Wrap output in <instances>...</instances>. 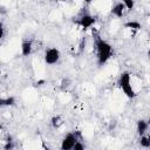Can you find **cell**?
I'll return each instance as SVG.
<instances>
[{
	"mask_svg": "<svg viewBox=\"0 0 150 150\" xmlns=\"http://www.w3.org/2000/svg\"><path fill=\"white\" fill-rule=\"evenodd\" d=\"M124 27L125 28H130V29H139L141 28V23L137 22V21H129V22L124 23Z\"/></svg>",
	"mask_w": 150,
	"mask_h": 150,
	"instance_id": "4fadbf2b",
	"label": "cell"
},
{
	"mask_svg": "<svg viewBox=\"0 0 150 150\" xmlns=\"http://www.w3.org/2000/svg\"><path fill=\"white\" fill-rule=\"evenodd\" d=\"M33 50V40H23L21 43V54L23 56H28Z\"/></svg>",
	"mask_w": 150,
	"mask_h": 150,
	"instance_id": "8992f818",
	"label": "cell"
},
{
	"mask_svg": "<svg viewBox=\"0 0 150 150\" xmlns=\"http://www.w3.org/2000/svg\"><path fill=\"white\" fill-rule=\"evenodd\" d=\"M95 38V48H96V57L98 66H103L112 55V47L111 45L103 40L100 35H94Z\"/></svg>",
	"mask_w": 150,
	"mask_h": 150,
	"instance_id": "6da1fadb",
	"label": "cell"
},
{
	"mask_svg": "<svg viewBox=\"0 0 150 150\" xmlns=\"http://www.w3.org/2000/svg\"><path fill=\"white\" fill-rule=\"evenodd\" d=\"M139 144L143 148H149L150 146V137L148 135H143L139 137Z\"/></svg>",
	"mask_w": 150,
	"mask_h": 150,
	"instance_id": "7c38bea8",
	"label": "cell"
},
{
	"mask_svg": "<svg viewBox=\"0 0 150 150\" xmlns=\"http://www.w3.org/2000/svg\"><path fill=\"white\" fill-rule=\"evenodd\" d=\"M43 150H50V149H49V148H46V146H45V148H43Z\"/></svg>",
	"mask_w": 150,
	"mask_h": 150,
	"instance_id": "ffe728a7",
	"label": "cell"
},
{
	"mask_svg": "<svg viewBox=\"0 0 150 150\" xmlns=\"http://www.w3.org/2000/svg\"><path fill=\"white\" fill-rule=\"evenodd\" d=\"M77 141H79V138H77V134L76 132L67 134L63 137L62 142H61V150H71Z\"/></svg>",
	"mask_w": 150,
	"mask_h": 150,
	"instance_id": "277c9868",
	"label": "cell"
},
{
	"mask_svg": "<svg viewBox=\"0 0 150 150\" xmlns=\"http://www.w3.org/2000/svg\"><path fill=\"white\" fill-rule=\"evenodd\" d=\"M2 129H4V127H2V124L0 123V130H2Z\"/></svg>",
	"mask_w": 150,
	"mask_h": 150,
	"instance_id": "d6986e66",
	"label": "cell"
},
{
	"mask_svg": "<svg viewBox=\"0 0 150 150\" xmlns=\"http://www.w3.org/2000/svg\"><path fill=\"white\" fill-rule=\"evenodd\" d=\"M122 4H123V6H124V8L129 9V11H131V9L134 8V6H135V1H134V0H124Z\"/></svg>",
	"mask_w": 150,
	"mask_h": 150,
	"instance_id": "5bb4252c",
	"label": "cell"
},
{
	"mask_svg": "<svg viewBox=\"0 0 150 150\" xmlns=\"http://www.w3.org/2000/svg\"><path fill=\"white\" fill-rule=\"evenodd\" d=\"M69 84H70V80H68V79H63L62 82H61V89L64 90L66 88L69 87Z\"/></svg>",
	"mask_w": 150,
	"mask_h": 150,
	"instance_id": "2e32d148",
	"label": "cell"
},
{
	"mask_svg": "<svg viewBox=\"0 0 150 150\" xmlns=\"http://www.w3.org/2000/svg\"><path fill=\"white\" fill-rule=\"evenodd\" d=\"M45 83V81L43 80H40V81H38L36 83H35V86H41V84H43Z\"/></svg>",
	"mask_w": 150,
	"mask_h": 150,
	"instance_id": "ac0fdd59",
	"label": "cell"
},
{
	"mask_svg": "<svg viewBox=\"0 0 150 150\" xmlns=\"http://www.w3.org/2000/svg\"><path fill=\"white\" fill-rule=\"evenodd\" d=\"M118 86L122 89V91L125 94L127 97H129V98L136 97V91L134 90L132 84H131V76H130V74L128 71H124V73H122L120 75Z\"/></svg>",
	"mask_w": 150,
	"mask_h": 150,
	"instance_id": "7a4b0ae2",
	"label": "cell"
},
{
	"mask_svg": "<svg viewBox=\"0 0 150 150\" xmlns=\"http://www.w3.org/2000/svg\"><path fill=\"white\" fill-rule=\"evenodd\" d=\"M13 148H14L13 138H12L11 135H8L6 141H5V144H4V150H13Z\"/></svg>",
	"mask_w": 150,
	"mask_h": 150,
	"instance_id": "8fae6325",
	"label": "cell"
},
{
	"mask_svg": "<svg viewBox=\"0 0 150 150\" xmlns=\"http://www.w3.org/2000/svg\"><path fill=\"white\" fill-rule=\"evenodd\" d=\"M60 60V50L56 47H50L45 52V62L47 64H55Z\"/></svg>",
	"mask_w": 150,
	"mask_h": 150,
	"instance_id": "3957f363",
	"label": "cell"
},
{
	"mask_svg": "<svg viewBox=\"0 0 150 150\" xmlns=\"http://www.w3.org/2000/svg\"><path fill=\"white\" fill-rule=\"evenodd\" d=\"M14 104H15V98L13 96L0 98V107H9V105H14Z\"/></svg>",
	"mask_w": 150,
	"mask_h": 150,
	"instance_id": "9c48e42d",
	"label": "cell"
},
{
	"mask_svg": "<svg viewBox=\"0 0 150 150\" xmlns=\"http://www.w3.org/2000/svg\"><path fill=\"white\" fill-rule=\"evenodd\" d=\"M148 127H149V124L144 120H139L137 122V134L139 135V137L143 136V135H145V132L148 130Z\"/></svg>",
	"mask_w": 150,
	"mask_h": 150,
	"instance_id": "ba28073f",
	"label": "cell"
},
{
	"mask_svg": "<svg viewBox=\"0 0 150 150\" xmlns=\"http://www.w3.org/2000/svg\"><path fill=\"white\" fill-rule=\"evenodd\" d=\"M62 124H63V120H62V117H61L60 115H56V116H54V117L52 118V125H53V128L57 129V128H60Z\"/></svg>",
	"mask_w": 150,
	"mask_h": 150,
	"instance_id": "30bf717a",
	"label": "cell"
},
{
	"mask_svg": "<svg viewBox=\"0 0 150 150\" xmlns=\"http://www.w3.org/2000/svg\"><path fill=\"white\" fill-rule=\"evenodd\" d=\"M76 23L80 25L83 29H88L91 26H94L95 23V18L93 15H90L89 13H83L79 20H76Z\"/></svg>",
	"mask_w": 150,
	"mask_h": 150,
	"instance_id": "5b68a950",
	"label": "cell"
},
{
	"mask_svg": "<svg viewBox=\"0 0 150 150\" xmlns=\"http://www.w3.org/2000/svg\"><path fill=\"white\" fill-rule=\"evenodd\" d=\"M71 150H86V146H84V144L79 139V141L75 143V145L73 146Z\"/></svg>",
	"mask_w": 150,
	"mask_h": 150,
	"instance_id": "9a60e30c",
	"label": "cell"
},
{
	"mask_svg": "<svg viewBox=\"0 0 150 150\" xmlns=\"http://www.w3.org/2000/svg\"><path fill=\"white\" fill-rule=\"evenodd\" d=\"M124 6H123V4L122 2H116L114 6H112V8H111V13L115 15V16H117V18H122L123 16V13H124Z\"/></svg>",
	"mask_w": 150,
	"mask_h": 150,
	"instance_id": "52a82bcc",
	"label": "cell"
},
{
	"mask_svg": "<svg viewBox=\"0 0 150 150\" xmlns=\"http://www.w3.org/2000/svg\"><path fill=\"white\" fill-rule=\"evenodd\" d=\"M4 33H5V28H4V23H2V22H0V40L2 39V36H4Z\"/></svg>",
	"mask_w": 150,
	"mask_h": 150,
	"instance_id": "e0dca14e",
	"label": "cell"
}]
</instances>
